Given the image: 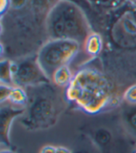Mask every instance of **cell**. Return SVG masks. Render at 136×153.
I'll return each instance as SVG.
<instances>
[{
  "label": "cell",
  "instance_id": "obj_1",
  "mask_svg": "<svg viewBox=\"0 0 136 153\" xmlns=\"http://www.w3.org/2000/svg\"><path fill=\"white\" fill-rule=\"evenodd\" d=\"M66 100L88 114L103 111L111 102V90L106 78L95 69L84 68L74 75L65 90Z\"/></svg>",
  "mask_w": 136,
  "mask_h": 153
},
{
  "label": "cell",
  "instance_id": "obj_2",
  "mask_svg": "<svg viewBox=\"0 0 136 153\" xmlns=\"http://www.w3.org/2000/svg\"><path fill=\"white\" fill-rule=\"evenodd\" d=\"M46 29L50 39H68L78 43L86 41L92 33L85 13L74 2L60 0L50 10Z\"/></svg>",
  "mask_w": 136,
  "mask_h": 153
},
{
  "label": "cell",
  "instance_id": "obj_3",
  "mask_svg": "<svg viewBox=\"0 0 136 153\" xmlns=\"http://www.w3.org/2000/svg\"><path fill=\"white\" fill-rule=\"evenodd\" d=\"M80 49V43L68 39H50L39 49L37 59L49 78L57 69L68 65Z\"/></svg>",
  "mask_w": 136,
  "mask_h": 153
},
{
  "label": "cell",
  "instance_id": "obj_4",
  "mask_svg": "<svg viewBox=\"0 0 136 153\" xmlns=\"http://www.w3.org/2000/svg\"><path fill=\"white\" fill-rule=\"evenodd\" d=\"M13 84L17 86H34L48 82L49 77L39 66L37 57L11 62Z\"/></svg>",
  "mask_w": 136,
  "mask_h": 153
},
{
  "label": "cell",
  "instance_id": "obj_5",
  "mask_svg": "<svg viewBox=\"0 0 136 153\" xmlns=\"http://www.w3.org/2000/svg\"><path fill=\"white\" fill-rule=\"evenodd\" d=\"M57 117L58 113L53 103L47 100H40L33 104L22 123L27 129L41 130L52 126Z\"/></svg>",
  "mask_w": 136,
  "mask_h": 153
},
{
  "label": "cell",
  "instance_id": "obj_6",
  "mask_svg": "<svg viewBox=\"0 0 136 153\" xmlns=\"http://www.w3.org/2000/svg\"><path fill=\"white\" fill-rule=\"evenodd\" d=\"M1 111H0V118H1V123H0V137H1L2 143L6 145H11L10 134L13 120L16 119L24 113V110L22 107H13L11 105H4L1 104Z\"/></svg>",
  "mask_w": 136,
  "mask_h": 153
},
{
  "label": "cell",
  "instance_id": "obj_7",
  "mask_svg": "<svg viewBox=\"0 0 136 153\" xmlns=\"http://www.w3.org/2000/svg\"><path fill=\"white\" fill-rule=\"evenodd\" d=\"M104 39L99 33H92L85 41V50L89 56L95 58L102 52Z\"/></svg>",
  "mask_w": 136,
  "mask_h": 153
},
{
  "label": "cell",
  "instance_id": "obj_8",
  "mask_svg": "<svg viewBox=\"0 0 136 153\" xmlns=\"http://www.w3.org/2000/svg\"><path fill=\"white\" fill-rule=\"evenodd\" d=\"M73 74H72V71L68 65L66 66H62L59 69H57L51 77L53 83L55 84L57 86L61 87H67L71 82L73 80Z\"/></svg>",
  "mask_w": 136,
  "mask_h": 153
},
{
  "label": "cell",
  "instance_id": "obj_9",
  "mask_svg": "<svg viewBox=\"0 0 136 153\" xmlns=\"http://www.w3.org/2000/svg\"><path fill=\"white\" fill-rule=\"evenodd\" d=\"M27 100H28V97L23 87L17 85H13L11 87L8 101H10L15 107L23 108L27 103Z\"/></svg>",
  "mask_w": 136,
  "mask_h": 153
},
{
  "label": "cell",
  "instance_id": "obj_10",
  "mask_svg": "<svg viewBox=\"0 0 136 153\" xmlns=\"http://www.w3.org/2000/svg\"><path fill=\"white\" fill-rule=\"evenodd\" d=\"M11 62L12 61L8 59H2L0 62V80H1V84L14 85Z\"/></svg>",
  "mask_w": 136,
  "mask_h": 153
},
{
  "label": "cell",
  "instance_id": "obj_11",
  "mask_svg": "<svg viewBox=\"0 0 136 153\" xmlns=\"http://www.w3.org/2000/svg\"><path fill=\"white\" fill-rule=\"evenodd\" d=\"M124 123L128 130L136 137V107L131 108L125 112Z\"/></svg>",
  "mask_w": 136,
  "mask_h": 153
},
{
  "label": "cell",
  "instance_id": "obj_12",
  "mask_svg": "<svg viewBox=\"0 0 136 153\" xmlns=\"http://www.w3.org/2000/svg\"><path fill=\"white\" fill-rule=\"evenodd\" d=\"M111 138H112L111 133L108 130L104 129V128L98 129L94 134L95 142L98 144L99 146H102V147L107 145V144L111 141Z\"/></svg>",
  "mask_w": 136,
  "mask_h": 153
},
{
  "label": "cell",
  "instance_id": "obj_13",
  "mask_svg": "<svg viewBox=\"0 0 136 153\" xmlns=\"http://www.w3.org/2000/svg\"><path fill=\"white\" fill-rule=\"evenodd\" d=\"M123 98L131 105H136V85H131L125 90Z\"/></svg>",
  "mask_w": 136,
  "mask_h": 153
},
{
  "label": "cell",
  "instance_id": "obj_14",
  "mask_svg": "<svg viewBox=\"0 0 136 153\" xmlns=\"http://www.w3.org/2000/svg\"><path fill=\"white\" fill-rule=\"evenodd\" d=\"M12 86L13 85H8L5 84L0 85V102H1V104H4L6 101H8Z\"/></svg>",
  "mask_w": 136,
  "mask_h": 153
},
{
  "label": "cell",
  "instance_id": "obj_15",
  "mask_svg": "<svg viewBox=\"0 0 136 153\" xmlns=\"http://www.w3.org/2000/svg\"><path fill=\"white\" fill-rule=\"evenodd\" d=\"M11 7V0H0V15L3 18L4 14L8 12Z\"/></svg>",
  "mask_w": 136,
  "mask_h": 153
},
{
  "label": "cell",
  "instance_id": "obj_16",
  "mask_svg": "<svg viewBox=\"0 0 136 153\" xmlns=\"http://www.w3.org/2000/svg\"><path fill=\"white\" fill-rule=\"evenodd\" d=\"M39 153H56V147L52 145H46L42 147Z\"/></svg>",
  "mask_w": 136,
  "mask_h": 153
},
{
  "label": "cell",
  "instance_id": "obj_17",
  "mask_svg": "<svg viewBox=\"0 0 136 153\" xmlns=\"http://www.w3.org/2000/svg\"><path fill=\"white\" fill-rule=\"evenodd\" d=\"M56 153H72V152L69 149L65 147L59 146V147H56Z\"/></svg>",
  "mask_w": 136,
  "mask_h": 153
},
{
  "label": "cell",
  "instance_id": "obj_18",
  "mask_svg": "<svg viewBox=\"0 0 136 153\" xmlns=\"http://www.w3.org/2000/svg\"><path fill=\"white\" fill-rule=\"evenodd\" d=\"M0 153H16V152L10 149H2L1 150H0Z\"/></svg>",
  "mask_w": 136,
  "mask_h": 153
},
{
  "label": "cell",
  "instance_id": "obj_19",
  "mask_svg": "<svg viewBox=\"0 0 136 153\" xmlns=\"http://www.w3.org/2000/svg\"><path fill=\"white\" fill-rule=\"evenodd\" d=\"M76 153H89V152L86 151V150H78V151H77Z\"/></svg>",
  "mask_w": 136,
  "mask_h": 153
},
{
  "label": "cell",
  "instance_id": "obj_20",
  "mask_svg": "<svg viewBox=\"0 0 136 153\" xmlns=\"http://www.w3.org/2000/svg\"><path fill=\"white\" fill-rule=\"evenodd\" d=\"M132 153H136V149H134V150L132 151Z\"/></svg>",
  "mask_w": 136,
  "mask_h": 153
}]
</instances>
